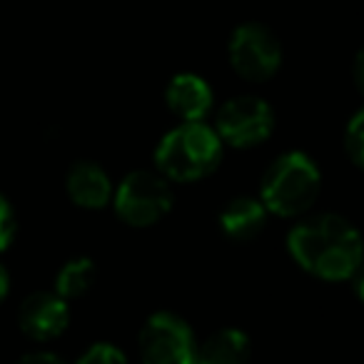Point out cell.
<instances>
[{"label":"cell","mask_w":364,"mask_h":364,"mask_svg":"<svg viewBox=\"0 0 364 364\" xmlns=\"http://www.w3.org/2000/svg\"><path fill=\"white\" fill-rule=\"evenodd\" d=\"M287 250L304 272L327 282L352 279L364 262L362 235L339 215L299 220L287 235Z\"/></svg>","instance_id":"cell-1"},{"label":"cell","mask_w":364,"mask_h":364,"mask_svg":"<svg viewBox=\"0 0 364 364\" xmlns=\"http://www.w3.org/2000/svg\"><path fill=\"white\" fill-rule=\"evenodd\" d=\"M225 142L208 122H182L155 147L157 172L172 182H198L223 162Z\"/></svg>","instance_id":"cell-2"},{"label":"cell","mask_w":364,"mask_h":364,"mask_svg":"<svg viewBox=\"0 0 364 364\" xmlns=\"http://www.w3.org/2000/svg\"><path fill=\"white\" fill-rule=\"evenodd\" d=\"M322 190V172L307 152H284L274 157L259 182V200L269 215L302 218Z\"/></svg>","instance_id":"cell-3"},{"label":"cell","mask_w":364,"mask_h":364,"mask_svg":"<svg viewBox=\"0 0 364 364\" xmlns=\"http://www.w3.org/2000/svg\"><path fill=\"white\" fill-rule=\"evenodd\" d=\"M170 180L155 170H135L120 180L112 193V208L117 218L130 228H150L172 210Z\"/></svg>","instance_id":"cell-4"},{"label":"cell","mask_w":364,"mask_h":364,"mask_svg":"<svg viewBox=\"0 0 364 364\" xmlns=\"http://www.w3.org/2000/svg\"><path fill=\"white\" fill-rule=\"evenodd\" d=\"M232 70L247 82H264L277 75L282 65L279 38L262 23H242L232 31L228 43Z\"/></svg>","instance_id":"cell-5"},{"label":"cell","mask_w":364,"mask_h":364,"mask_svg":"<svg viewBox=\"0 0 364 364\" xmlns=\"http://www.w3.org/2000/svg\"><path fill=\"white\" fill-rule=\"evenodd\" d=\"M142 364H195L198 339L190 324L172 312H155L140 332Z\"/></svg>","instance_id":"cell-6"},{"label":"cell","mask_w":364,"mask_h":364,"mask_svg":"<svg viewBox=\"0 0 364 364\" xmlns=\"http://www.w3.org/2000/svg\"><path fill=\"white\" fill-rule=\"evenodd\" d=\"M215 130L230 147H257L274 132V110L257 95H237L220 107Z\"/></svg>","instance_id":"cell-7"},{"label":"cell","mask_w":364,"mask_h":364,"mask_svg":"<svg viewBox=\"0 0 364 364\" xmlns=\"http://www.w3.org/2000/svg\"><path fill=\"white\" fill-rule=\"evenodd\" d=\"M18 324H21L23 334L31 337L33 342H53L70 324L68 299H63L55 289L28 294L18 309Z\"/></svg>","instance_id":"cell-8"},{"label":"cell","mask_w":364,"mask_h":364,"mask_svg":"<svg viewBox=\"0 0 364 364\" xmlns=\"http://www.w3.org/2000/svg\"><path fill=\"white\" fill-rule=\"evenodd\" d=\"M165 102L182 122H203L213 110V87L195 73H180L165 87Z\"/></svg>","instance_id":"cell-9"},{"label":"cell","mask_w":364,"mask_h":364,"mask_svg":"<svg viewBox=\"0 0 364 364\" xmlns=\"http://www.w3.org/2000/svg\"><path fill=\"white\" fill-rule=\"evenodd\" d=\"M65 188L70 200L77 208L85 210H102L112 203V180L97 162L92 160H77L70 167L65 180Z\"/></svg>","instance_id":"cell-10"},{"label":"cell","mask_w":364,"mask_h":364,"mask_svg":"<svg viewBox=\"0 0 364 364\" xmlns=\"http://www.w3.org/2000/svg\"><path fill=\"white\" fill-rule=\"evenodd\" d=\"M267 208L259 198H232L220 213V230L235 242H250L267 228Z\"/></svg>","instance_id":"cell-11"},{"label":"cell","mask_w":364,"mask_h":364,"mask_svg":"<svg viewBox=\"0 0 364 364\" xmlns=\"http://www.w3.org/2000/svg\"><path fill=\"white\" fill-rule=\"evenodd\" d=\"M250 337L242 329L225 327L213 332L203 344H198L195 364H247L250 362Z\"/></svg>","instance_id":"cell-12"},{"label":"cell","mask_w":364,"mask_h":364,"mask_svg":"<svg viewBox=\"0 0 364 364\" xmlns=\"http://www.w3.org/2000/svg\"><path fill=\"white\" fill-rule=\"evenodd\" d=\"M95 277H97V267L90 257H73L58 272L55 292L70 302V299H77L90 292V287L95 284Z\"/></svg>","instance_id":"cell-13"},{"label":"cell","mask_w":364,"mask_h":364,"mask_svg":"<svg viewBox=\"0 0 364 364\" xmlns=\"http://www.w3.org/2000/svg\"><path fill=\"white\" fill-rule=\"evenodd\" d=\"M344 147H347L349 160L364 172V107L359 112H354L352 120H349L347 135H344Z\"/></svg>","instance_id":"cell-14"},{"label":"cell","mask_w":364,"mask_h":364,"mask_svg":"<svg viewBox=\"0 0 364 364\" xmlns=\"http://www.w3.org/2000/svg\"><path fill=\"white\" fill-rule=\"evenodd\" d=\"M75 364H127V357L122 354V349L115 347V344L97 342V344H92Z\"/></svg>","instance_id":"cell-15"},{"label":"cell","mask_w":364,"mask_h":364,"mask_svg":"<svg viewBox=\"0 0 364 364\" xmlns=\"http://www.w3.org/2000/svg\"><path fill=\"white\" fill-rule=\"evenodd\" d=\"M18 235V218L13 205L8 203V198L0 195V252L11 247V242Z\"/></svg>","instance_id":"cell-16"},{"label":"cell","mask_w":364,"mask_h":364,"mask_svg":"<svg viewBox=\"0 0 364 364\" xmlns=\"http://www.w3.org/2000/svg\"><path fill=\"white\" fill-rule=\"evenodd\" d=\"M18 364H68V362L53 352H31V354H26Z\"/></svg>","instance_id":"cell-17"},{"label":"cell","mask_w":364,"mask_h":364,"mask_svg":"<svg viewBox=\"0 0 364 364\" xmlns=\"http://www.w3.org/2000/svg\"><path fill=\"white\" fill-rule=\"evenodd\" d=\"M352 75H354V85H357V90L364 95V48L357 53V58H354Z\"/></svg>","instance_id":"cell-18"},{"label":"cell","mask_w":364,"mask_h":364,"mask_svg":"<svg viewBox=\"0 0 364 364\" xmlns=\"http://www.w3.org/2000/svg\"><path fill=\"white\" fill-rule=\"evenodd\" d=\"M8 292H11V274H8L6 264L0 262V302L8 297Z\"/></svg>","instance_id":"cell-19"},{"label":"cell","mask_w":364,"mask_h":364,"mask_svg":"<svg viewBox=\"0 0 364 364\" xmlns=\"http://www.w3.org/2000/svg\"><path fill=\"white\" fill-rule=\"evenodd\" d=\"M354 292H357V297L364 302V262H362V267L357 269V274H354Z\"/></svg>","instance_id":"cell-20"}]
</instances>
